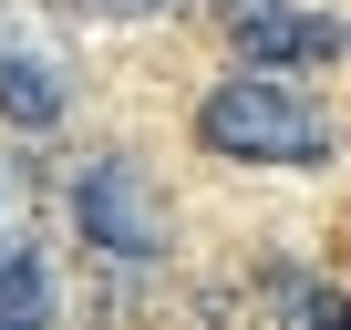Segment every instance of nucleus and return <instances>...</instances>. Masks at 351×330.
<instances>
[{"label":"nucleus","mask_w":351,"mask_h":330,"mask_svg":"<svg viewBox=\"0 0 351 330\" xmlns=\"http://www.w3.org/2000/svg\"><path fill=\"white\" fill-rule=\"evenodd\" d=\"M228 11H248V0H228Z\"/></svg>","instance_id":"6e6552de"},{"label":"nucleus","mask_w":351,"mask_h":330,"mask_svg":"<svg viewBox=\"0 0 351 330\" xmlns=\"http://www.w3.org/2000/svg\"><path fill=\"white\" fill-rule=\"evenodd\" d=\"M0 114H11L21 134L62 124V73H52L42 52H11V42H0Z\"/></svg>","instance_id":"20e7f679"},{"label":"nucleus","mask_w":351,"mask_h":330,"mask_svg":"<svg viewBox=\"0 0 351 330\" xmlns=\"http://www.w3.org/2000/svg\"><path fill=\"white\" fill-rule=\"evenodd\" d=\"M52 320V268L32 238H0V330H42Z\"/></svg>","instance_id":"39448f33"},{"label":"nucleus","mask_w":351,"mask_h":330,"mask_svg":"<svg viewBox=\"0 0 351 330\" xmlns=\"http://www.w3.org/2000/svg\"><path fill=\"white\" fill-rule=\"evenodd\" d=\"M73 217H83V238H93L104 258H124V268L165 258V196L145 186L134 155H93V165H83V176H73Z\"/></svg>","instance_id":"f03ea898"},{"label":"nucleus","mask_w":351,"mask_h":330,"mask_svg":"<svg viewBox=\"0 0 351 330\" xmlns=\"http://www.w3.org/2000/svg\"><path fill=\"white\" fill-rule=\"evenodd\" d=\"M289 330H351V309H341L320 279H289Z\"/></svg>","instance_id":"423d86ee"},{"label":"nucleus","mask_w":351,"mask_h":330,"mask_svg":"<svg viewBox=\"0 0 351 330\" xmlns=\"http://www.w3.org/2000/svg\"><path fill=\"white\" fill-rule=\"evenodd\" d=\"M93 11H155V0H93Z\"/></svg>","instance_id":"0eeeda50"},{"label":"nucleus","mask_w":351,"mask_h":330,"mask_svg":"<svg viewBox=\"0 0 351 330\" xmlns=\"http://www.w3.org/2000/svg\"><path fill=\"white\" fill-rule=\"evenodd\" d=\"M228 31H238V62L248 73H289V62H330L351 31L330 21V11H289V0H248V11H228Z\"/></svg>","instance_id":"7ed1b4c3"},{"label":"nucleus","mask_w":351,"mask_h":330,"mask_svg":"<svg viewBox=\"0 0 351 330\" xmlns=\"http://www.w3.org/2000/svg\"><path fill=\"white\" fill-rule=\"evenodd\" d=\"M197 144L228 165H320L330 155V114L289 83V73H238L197 103Z\"/></svg>","instance_id":"f257e3e1"}]
</instances>
